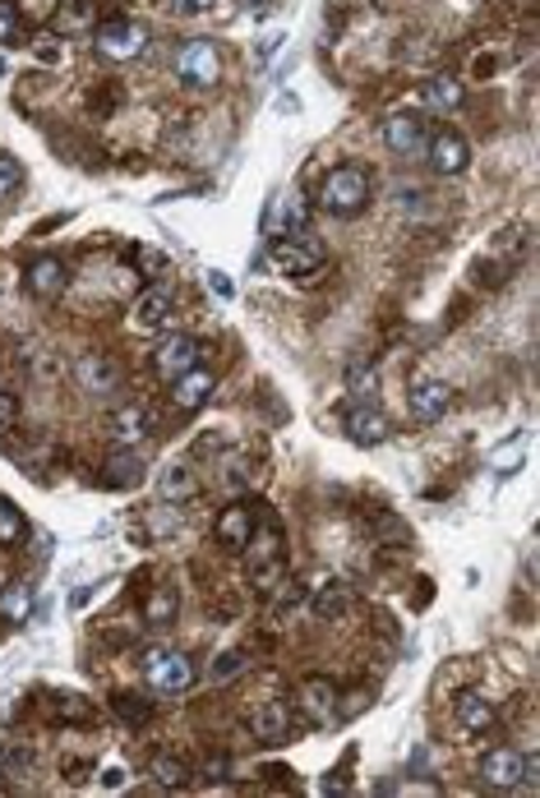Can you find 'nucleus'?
I'll return each mask as SVG.
<instances>
[{
    "instance_id": "f257e3e1",
    "label": "nucleus",
    "mask_w": 540,
    "mask_h": 798,
    "mask_svg": "<svg viewBox=\"0 0 540 798\" xmlns=\"http://www.w3.org/2000/svg\"><path fill=\"white\" fill-rule=\"evenodd\" d=\"M370 194H375L370 171H365L360 162H338V167L319 181V189H315V208L328 212V218H356V212L370 204Z\"/></svg>"
},
{
    "instance_id": "f03ea898",
    "label": "nucleus",
    "mask_w": 540,
    "mask_h": 798,
    "mask_svg": "<svg viewBox=\"0 0 540 798\" xmlns=\"http://www.w3.org/2000/svg\"><path fill=\"white\" fill-rule=\"evenodd\" d=\"M139 665H144L148 688H152V692H162V697L189 692V688H195V678H199L195 660H189L185 651H176V647H148Z\"/></svg>"
},
{
    "instance_id": "7ed1b4c3",
    "label": "nucleus",
    "mask_w": 540,
    "mask_h": 798,
    "mask_svg": "<svg viewBox=\"0 0 540 798\" xmlns=\"http://www.w3.org/2000/svg\"><path fill=\"white\" fill-rule=\"evenodd\" d=\"M93 47H98L102 61H139V56L148 51V28L139 24V19H125V14H107L98 28H93Z\"/></svg>"
},
{
    "instance_id": "20e7f679",
    "label": "nucleus",
    "mask_w": 540,
    "mask_h": 798,
    "mask_svg": "<svg viewBox=\"0 0 540 798\" xmlns=\"http://www.w3.org/2000/svg\"><path fill=\"white\" fill-rule=\"evenodd\" d=\"M268 259H273V268L282 278H310V272H319L328 263V249L319 236H310V231H282L273 241V249H268Z\"/></svg>"
},
{
    "instance_id": "39448f33",
    "label": "nucleus",
    "mask_w": 540,
    "mask_h": 798,
    "mask_svg": "<svg viewBox=\"0 0 540 798\" xmlns=\"http://www.w3.org/2000/svg\"><path fill=\"white\" fill-rule=\"evenodd\" d=\"M176 79L185 88H213L222 79V51L208 37H189L176 51Z\"/></svg>"
},
{
    "instance_id": "423d86ee",
    "label": "nucleus",
    "mask_w": 540,
    "mask_h": 798,
    "mask_svg": "<svg viewBox=\"0 0 540 798\" xmlns=\"http://www.w3.org/2000/svg\"><path fill=\"white\" fill-rule=\"evenodd\" d=\"M527 781V752H517L513 744H499L480 757V785L494 794H517Z\"/></svg>"
},
{
    "instance_id": "0eeeda50",
    "label": "nucleus",
    "mask_w": 540,
    "mask_h": 798,
    "mask_svg": "<svg viewBox=\"0 0 540 798\" xmlns=\"http://www.w3.org/2000/svg\"><path fill=\"white\" fill-rule=\"evenodd\" d=\"M158 425H162L158 406H148V402H121V406H111V416H107V430L121 447L148 443L152 434H158Z\"/></svg>"
},
{
    "instance_id": "6e6552de",
    "label": "nucleus",
    "mask_w": 540,
    "mask_h": 798,
    "mask_svg": "<svg viewBox=\"0 0 540 798\" xmlns=\"http://www.w3.org/2000/svg\"><path fill=\"white\" fill-rule=\"evenodd\" d=\"M241 554H245L249 573H255L259 581H273V577L282 573V554H286V536H282V527H273V521H259L255 536L245 540Z\"/></svg>"
},
{
    "instance_id": "1a4fd4ad",
    "label": "nucleus",
    "mask_w": 540,
    "mask_h": 798,
    "mask_svg": "<svg viewBox=\"0 0 540 798\" xmlns=\"http://www.w3.org/2000/svg\"><path fill=\"white\" fill-rule=\"evenodd\" d=\"M379 134H383V144H389L397 158H416V152H426L430 125H426V115H416V111H389V115H383V125H379Z\"/></svg>"
},
{
    "instance_id": "9d476101",
    "label": "nucleus",
    "mask_w": 540,
    "mask_h": 798,
    "mask_svg": "<svg viewBox=\"0 0 540 798\" xmlns=\"http://www.w3.org/2000/svg\"><path fill=\"white\" fill-rule=\"evenodd\" d=\"M249 734L268 748L286 744V738L296 734V707L282 702V697H268V702H259L255 711H249Z\"/></svg>"
},
{
    "instance_id": "9b49d317",
    "label": "nucleus",
    "mask_w": 540,
    "mask_h": 798,
    "mask_svg": "<svg viewBox=\"0 0 540 798\" xmlns=\"http://www.w3.org/2000/svg\"><path fill=\"white\" fill-rule=\"evenodd\" d=\"M407 406H412V420L434 425V420H443L453 412V383H443L434 375H420L407 388Z\"/></svg>"
},
{
    "instance_id": "f8f14e48",
    "label": "nucleus",
    "mask_w": 540,
    "mask_h": 798,
    "mask_svg": "<svg viewBox=\"0 0 540 798\" xmlns=\"http://www.w3.org/2000/svg\"><path fill=\"white\" fill-rule=\"evenodd\" d=\"M338 702H342V692H338V684L333 678H323V674H315V678H305V684L296 688V711L310 720V725H333V720H342L338 715Z\"/></svg>"
},
{
    "instance_id": "ddd939ff",
    "label": "nucleus",
    "mask_w": 540,
    "mask_h": 798,
    "mask_svg": "<svg viewBox=\"0 0 540 798\" xmlns=\"http://www.w3.org/2000/svg\"><path fill=\"white\" fill-rule=\"evenodd\" d=\"M204 360V346L189 337V333H171V337H162L158 342V352H152V375H158L162 383H171V379H181L185 369H195Z\"/></svg>"
},
{
    "instance_id": "4468645a",
    "label": "nucleus",
    "mask_w": 540,
    "mask_h": 798,
    "mask_svg": "<svg viewBox=\"0 0 540 798\" xmlns=\"http://www.w3.org/2000/svg\"><path fill=\"white\" fill-rule=\"evenodd\" d=\"M70 375H74V383H79L88 397H115V393H121V383H125L121 365H115L111 356H98V352H88V356L74 360Z\"/></svg>"
},
{
    "instance_id": "2eb2a0df",
    "label": "nucleus",
    "mask_w": 540,
    "mask_h": 798,
    "mask_svg": "<svg viewBox=\"0 0 540 798\" xmlns=\"http://www.w3.org/2000/svg\"><path fill=\"white\" fill-rule=\"evenodd\" d=\"M171 388V406H176L181 416H189V412H199V406L213 397V388H218V369L213 365H195V369H185L181 379H171L167 383Z\"/></svg>"
},
{
    "instance_id": "dca6fc26",
    "label": "nucleus",
    "mask_w": 540,
    "mask_h": 798,
    "mask_svg": "<svg viewBox=\"0 0 540 798\" xmlns=\"http://www.w3.org/2000/svg\"><path fill=\"white\" fill-rule=\"evenodd\" d=\"M426 158L439 176H462V171L471 167V144L462 139L457 130H430L426 139Z\"/></svg>"
},
{
    "instance_id": "f3484780",
    "label": "nucleus",
    "mask_w": 540,
    "mask_h": 798,
    "mask_svg": "<svg viewBox=\"0 0 540 798\" xmlns=\"http://www.w3.org/2000/svg\"><path fill=\"white\" fill-rule=\"evenodd\" d=\"M342 430H346V439H352L356 447H379V443H389L393 420L383 416L375 402H360V406H352V412H346Z\"/></svg>"
},
{
    "instance_id": "a211bd4d",
    "label": "nucleus",
    "mask_w": 540,
    "mask_h": 798,
    "mask_svg": "<svg viewBox=\"0 0 540 798\" xmlns=\"http://www.w3.org/2000/svg\"><path fill=\"white\" fill-rule=\"evenodd\" d=\"M171 315H176V305H171V296L162 286H144L139 296L130 300V328L134 333H162V328L171 323Z\"/></svg>"
},
{
    "instance_id": "6ab92c4d",
    "label": "nucleus",
    "mask_w": 540,
    "mask_h": 798,
    "mask_svg": "<svg viewBox=\"0 0 540 798\" xmlns=\"http://www.w3.org/2000/svg\"><path fill=\"white\" fill-rule=\"evenodd\" d=\"M102 0H61L51 14V37H84L102 24Z\"/></svg>"
},
{
    "instance_id": "aec40b11",
    "label": "nucleus",
    "mask_w": 540,
    "mask_h": 798,
    "mask_svg": "<svg viewBox=\"0 0 540 798\" xmlns=\"http://www.w3.org/2000/svg\"><path fill=\"white\" fill-rule=\"evenodd\" d=\"M65 282H70V268H65V259H56V255H37V259L24 268V286L33 291L37 300L61 296Z\"/></svg>"
},
{
    "instance_id": "412c9836",
    "label": "nucleus",
    "mask_w": 540,
    "mask_h": 798,
    "mask_svg": "<svg viewBox=\"0 0 540 798\" xmlns=\"http://www.w3.org/2000/svg\"><path fill=\"white\" fill-rule=\"evenodd\" d=\"M259 517L249 503H231V508H222V517L213 521V540L222 544V550H245V540L255 536Z\"/></svg>"
},
{
    "instance_id": "4be33fe9",
    "label": "nucleus",
    "mask_w": 540,
    "mask_h": 798,
    "mask_svg": "<svg viewBox=\"0 0 540 798\" xmlns=\"http://www.w3.org/2000/svg\"><path fill=\"white\" fill-rule=\"evenodd\" d=\"M420 102H426L434 115H453V111H462V102H467V88H462L457 74H430V79L420 84Z\"/></svg>"
},
{
    "instance_id": "5701e85b",
    "label": "nucleus",
    "mask_w": 540,
    "mask_h": 798,
    "mask_svg": "<svg viewBox=\"0 0 540 798\" xmlns=\"http://www.w3.org/2000/svg\"><path fill=\"white\" fill-rule=\"evenodd\" d=\"M98 480H102V484H111V490L139 484V480H144V457L134 453V447H115V453H107V457H102Z\"/></svg>"
},
{
    "instance_id": "b1692460",
    "label": "nucleus",
    "mask_w": 540,
    "mask_h": 798,
    "mask_svg": "<svg viewBox=\"0 0 540 798\" xmlns=\"http://www.w3.org/2000/svg\"><path fill=\"white\" fill-rule=\"evenodd\" d=\"M453 715H457V725L471 729V734H490V729L499 725L494 702H490V697H480V692H457Z\"/></svg>"
},
{
    "instance_id": "393cba45",
    "label": "nucleus",
    "mask_w": 540,
    "mask_h": 798,
    "mask_svg": "<svg viewBox=\"0 0 540 798\" xmlns=\"http://www.w3.org/2000/svg\"><path fill=\"white\" fill-rule=\"evenodd\" d=\"M305 600H310L315 623H342L346 614H352V591L338 587V581H328V587H319V591H305Z\"/></svg>"
},
{
    "instance_id": "a878e982",
    "label": "nucleus",
    "mask_w": 540,
    "mask_h": 798,
    "mask_svg": "<svg viewBox=\"0 0 540 798\" xmlns=\"http://www.w3.org/2000/svg\"><path fill=\"white\" fill-rule=\"evenodd\" d=\"M195 494H199L195 466H189V462H171L167 471H162V480H158V499L162 503H189Z\"/></svg>"
},
{
    "instance_id": "bb28decb",
    "label": "nucleus",
    "mask_w": 540,
    "mask_h": 798,
    "mask_svg": "<svg viewBox=\"0 0 540 798\" xmlns=\"http://www.w3.org/2000/svg\"><path fill=\"white\" fill-rule=\"evenodd\" d=\"M148 775H152V785L167 789V794L189 789V762H185V757H176V752H158V757H152Z\"/></svg>"
},
{
    "instance_id": "cd10ccee",
    "label": "nucleus",
    "mask_w": 540,
    "mask_h": 798,
    "mask_svg": "<svg viewBox=\"0 0 540 798\" xmlns=\"http://www.w3.org/2000/svg\"><path fill=\"white\" fill-rule=\"evenodd\" d=\"M181 614V591L176 587H152L144 600V623L148 628H171Z\"/></svg>"
},
{
    "instance_id": "c85d7f7f",
    "label": "nucleus",
    "mask_w": 540,
    "mask_h": 798,
    "mask_svg": "<svg viewBox=\"0 0 540 798\" xmlns=\"http://www.w3.org/2000/svg\"><path fill=\"white\" fill-rule=\"evenodd\" d=\"M33 600H37V591L28 587V581H10L5 591H0V618L5 623H28V614H33Z\"/></svg>"
},
{
    "instance_id": "c756f323",
    "label": "nucleus",
    "mask_w": 540,
    "mask_h": 798,
    "mask_svg": "<svg viewBox=\"0 0 540 798\" xmlns=\"http://www.w3.org/2000/svg\"><path fill=\"white\" fill-rule=\"evenodd\" d=\"M28 540V517L19 513V503L0 494V550H19Z\"/></svg>"
},
{
    "instance_id": "7c9ffc66",
    "label": "nucleus",
    "mask_w": 540,
    "mask_h": 798,
    "mask_svg": "<svg viewBox=\"0 0 540 798\" xmlns=\"http://www.w3.org/2000/svg\"><path fill=\"white\" fill-rule=\"evenodd\" d=\"M185 517H181V503H162V508H152L144 517V536L148 540H167V536H181Z\"/></svg>"
},
{
    "instance_id": "2f4dec72",
    "label": "nucleus",
    "mask_w": 540,
    "mask_h": 798,
    "mask_svg": "<svg viewBox=\"0 0 540 798\" xmlns=\"http://www.w3.org/2000/svg\"><path fill=\"white\" fill-rule=\"evenodd\" d=\"M111 707H115V715H121L130 729H144L148 720H152V702H144V697H134V692L111 697Z\"/></svg>"
},
{
    "instance_id": "473e14b6",
    "label": "nucleus",
    "mask_w": 540,
    "mask_h": 798,
    "mask_svg": "<svg viewBox=\"0 0 540 798\" xmlns=\"http://www.w3.org/2000/svg\"><path fill=\"white\" fill-rule=\"evenodd\" d=\"M24 42V19H19L14 0H0V47H19Z\"/></svg>"
},
{
    "instance_id": "72a5a7b5",
    "label": "nucleus",
    "mask_w": 540,
    "mask_h": 798,
    "mask_svg": "<svg viewBox=\"0 0 540 798\" xmlns=\"http://www.w3.org/2000/svg\"><path fill=\"white\" fill-rule=\"evenodd\" d=\"M346 388H352L356 397L375 402V393H379V375H375L370 365H352V369H346Z\"/></svg>"
},
{
    "instance_id": "f704fd0d",
    "label": "nucleus",
    "mask_w": 540,
    "mask_h": 798,
    "mask_svg": "<svg viewBox=\"0 0 540 798\" xmlns=\"http://www.w3.org/2000/svg\"><path fill=\"white\" fill-rule=\"evenodd\" d=\"M245 660H249L245 651H222L213 665H208V678H213V684H231V678L245 670Z\"/></svg>"
},
{
    "instance_id": "c9c22d12",
    "label": "nucleus",
    "mask_w": 540,
    "mask_h": 798,
    "mask_svg": "<svg viewBox=\"0 0 540 798\" xmlns=\"http://www.w3.org/2000/svg\"><path fill=\"white\" fill-rule=\"evenodd\" d=\"M278 596H273V618H282V614H292L296 605H305V587L300 581H282V587H273Z\"/></svg>"
},
{
    "instance_id": "e433bc0d",
    "label": "nucleus",
    "mask_w": 540,
    "mask_h": 798,
    "mask_svg": "<svg viewBox=\"0 0 540 798\" xmlns=\"http://www.w3.org/2000/svg\"><path fill=\"white\" fill-rule=\"evenodd\" d=\"M19 185H24V167H19L14 158H5V152H0V204L14 199Z\"/></svg>"
},
{
    "instance_id": "4c0bfd02",
    "label": "nucleus",
    "mask_w": 540,
    "mask_h": 798,
    "mask_svg": "<svg viewBox=\"0 0 540 798\" xmlns=\"http://www.w3.org/2000/svg\"><path fill=\"white\" fill-rule=\"evenodd\" d=\"M56 715H61V720H74V725H88V720H93V707L84 702V697L65 692V697H56Z\"/></svg>"
},
{
    "instance_id": "58836bf2",
    "label": "nucleus",
    "mask_w": 540,
    "mask_h": 798,
    "mask_svg": "<svg viewBox=\"0 0 540 798\" xmlns=\"http://www.w3.org/2000/svg\"><path fill=\"white\" fill-rule=\"evenodd\" d=\"M278 231H300L305 226V199L300 194H292V199H286V208H282V222H273Z\"/></svg>"
},
{
    "instance_id": "ea45409f",
    "label": "nucleus",
    "mask_w": 540,
    "mask_h": 798,
    "mask_svg": "<svg viewBox=\"0 0 540 798\" xmlns=\"http://www.w3.org/2000/svg\"><path fill=\"white\" fill-rule=\"evenodd\" d=\"M134 263H144L148 278H167V255H162V249H139V259H134Z\"/></svg>"
},
{
    "instance_id": "a19ab883",
    "label": "nucleus",
    "mask_w": 540,
    "mask_h": 798,
    "mask_svg": "<svg viewBox=\"0 0 540 798\" xmlns=\"http://www.w3.org/2000/svg\"><path fill=\"white\" fill-rule=\"evenodd\" d=\"M176 5V14H204V10H213L218 0H171Z\"/></svg>"
},
{
    "instance_id": "79ce46f5",
    "label": "nucleus",
    "mask_w": 540,
    "mask_h": 798,
    "mask_svg": "<svg viewBox=\"0 0 540 798\" xmlns=\"http://www.w3.org/2000/svg\"><path fill=\"white\" fill-rule=\"evenodd\" d=\"M102 785H107V789H121V785H125V766H107V771H102Z\"/></svg>"
},
{
    "instance_id": "37998d69",
    "label": "nucleus",
    "mask_w": 540,
    "mask_h": 798,
    "mask_svg": "<svg viewBox=\"0 0 540 798\" xmlns=\"http://www.w3.org/2000/svg\"><path fill=\"white\" fill-rule=\"evenodd\" d=\"M208 286H213L218 296H231V278H226V272H208Z\"/></svg>"
},
{
    "instance_id": "c03bdc74",
    "label": "nucleus",
    "mask_w": 540,
    "mask_h": 798,
    "mask_svg": "<svg viewBox=\"0 0 540 798\" xmlns=\"http://www.w3.org/2000/svg\"><path fill=\"white\" fill-rule=\"evenodd\" d=\"M0 434H5V425H0Z\"/></svg>"
}]
</instances>
